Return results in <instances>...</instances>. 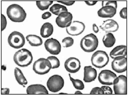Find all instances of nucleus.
<instances>
[{
  "label": "nucleus",
  "instance_id": "f257e3e1",
  "mask_svg": "<svg viewBox=\"0 0 128 95\" xmlns=\"http://www.w3.org/2000/svg\"><path fill=\"white\" fill-rule=\"evenodd\" d=\"M7 15L10 20L17 23L23 22L27 15L23 8L16 4H12L7 8Z\"/></svg>",
  "mask_w": 128,
  "mask_h": 95
},
{
  "label": "nucleus",
  "instance_id": "f03ea898",
  "mask_svg": "<svg viewBox=\"0 0 128 95\" xmlns=\"http://www.w3.org/2000/svg\"><path fill=\"white\" fill-rule=\"evenodd\" d=\"M13 59L17 66L24 68L31 64L33 60V56L29 50L23 48L14 54Z\"/></svg>",
  "mask_w": 128,
  "mask_h": 95
},
{
  "label": "nucleus",
  "instance_id": "7ed1b4c3",
  "mask_svg": "<svg viewBox=\"0 0 128 95\" xmlns=\"http://www.w3.org/2000/svg\"><path fill=\"white\" fill-rule=\"evenodd\" d=\"M98 45V37L93 33L85 36L80 41V46L86 52H92L95 51Z\"/></svg>",
  "mask_w": 128,
  "mask_h": 95
},
{
  "label": "nucleus",
  "instance_id": "20e7f679",
  "mask_svg": "<svg viewBox=\"0 0 128 95\" xmlns=\"http://www.w3.org/2000/svg\"><path fill=\"white\" fill-rule=\"evenodd\" d=\"M110 59L107 53L102 50H98L92 55L91 61L95 67L102 69L106 67L109 62Z\"/></svg>",
  "mask_w": 128,
  "mask_h": 95
},
{
  "label": "nucleus",
  "instance_id": "39448f33",
  "mask_svg": "<svg viewBox=\"0 0 128 95\" xmlns=\"http://www.w3.org/2000/svg\"><path fill=\"white\" fill-rule=\"evenodd\" d=\"M52 69V65L50 61L44 58H40L36 61L33 66L34 72L40 75H44L48 74Z\"/></svg>",
  "mask_w": 128,
  "mask_h": 95
},
{
  "label": "nucleus",
  "instance_id": "423d86ee",
  "mask_svg": "<svg viewBox=\"0 0 128 95\" xmlns=\"http://www.w3.org/2000/svg\"><path fill=\"white\" fill-rule=\"evenodd\" d=\"M46 85L48 88L51 92H58L64 87V80L60 76L54 75L48 79Z\"/></svg>",
  "mask_w": 128,
  "mask_h": 95
},
{
  "label": "nucleus",
  "instance_id": "0eeeda50",
  "mask_svg": "<svg viewBox=\"0 0 128 95\" xmlns=\"http://www.w3.org/2000/svg\"><path fill=\"white\" fill-rule=\"evenodd\" d=\"M114 90L116 95L127 94V78L124 75L119 76L114 81Z\"/></svg>",
  "mask_w": 128,
  "mask_h": 95
},
{
  "label": "nucleus",
  "instance_id": "6e6552de",
  "mask_svg": "<svg viewBox=\"0 0 128 95\" xmlns=\"http://www.w3.org/2000/svg\"><path fill=\"white\" fill-rule=\"evenodd\" d=\"M8 42L11 47L16 49L22 47L25 43L23 35L18 31L12 32L8 37Z\"/></svg>",
  "mask_w": 128,
  "mask_h": 95
},
{
  "label": "nucleus",
  "instance_id": "1a4fd4ad",
  "mask_svg": "<svg viewBox=\"0 0 128 95\" xmlns=\"http://www.w3.org/2000/svg\"><path fill=\"white\" fill-rule=\"evenodd\" d=\"M126 57L124 56L116 57L112 62V69L118 73H122L126 71Z\"/></svg>",
  "mask_w": 128,
  "mask_h": 95
},
{
  "label": "nucleus",
  "instance_id": "9d476101",
  "mask_svg": "<svg viewBox=\"0 0 128 95\" xmlns=\"http://www.w3.org/2000/svg\"><path fill=\"white\" fill-rule=\"evenodd\" d=\"M117 77L116 74L110 70H103L99 74L98 81L100 83L104 85H113L114 80Z\"/></svg>",
  "mask_w": 128,
  "mask_h": 95
},
{
  "label": "nucleus",
  "instance_id": "9b49d317",
  "mask_svg": "<svg viewBox=\"0 0 128 95\" xmlns=\"http://www.w3.org/2000/svg\"><path fill=\"white\" fill-rule=\"evenodd\" d=\"M72 19L73 15L70 12H64L58 15L56 19V22L60 28H67L72 23Z\"/></svg>",
  "mask_w": 128,
  "mask_h": 95
},
{
  "label": "nucleus",
  "instance_id": "f8f14e48",
  "mask_svg": "<svg viewBox=\"0 0 128 95\" xmlns=\"http://www.w3.org/2000/svg\"><path fill=\"white\" fill-rule=\"evenodd\" d=\"M85 29V24L80 21H74L66 28L67 33L71 36H78L82 34Z\"/></svg>",
  "mask_w": 128,
  "mask_h": 95
},
{
  "label": "nucleus",
  "instance_id": "ddd939ff",
  "mask_svg": "<svg viewBox=\"0 0 128 95\" xmlns=\"http://www.w3.org/2000/svg\"><path fill=\"white\" fill-rule=\"evenodd\" d=\"M46 50L52 55H58L61 51V45L59 41L54 38L47 39L44 42Z\"/></svg>",
  "mask_w": 128,
  "mask_h": 95
},
{
  "label": "nucleus",
  "instance_id": "4468645a",
  "mask_svg": "<svg viewBox=\"0 0 128 95\" xmlns=\"http://www.w3.org/2000/svg\"><path fill=\"white\" fill-rule=\"evenodd\" d=\"M64 66L67 72L74 74L78 72L80 70L81 63L78 58L70 57L66 60Z\"/></svg>",
  "mask_w": 128,
  "mask_h": 95
},
{
  "label": "nucleus",
  "instance_id": "2eb2a0df",
  "mask_svg": "<svg viewBox=\"0 0 128 95\" xmlns=\"http://www.w3.org/2000/svg\"><path fill=\"white\" fill-rule=\"evenodd\" d=\"M28 95H48V92L46 88L40 84L31 85L26 90Z\"/></svg>",
  "mask_w": 128,
  "mask_h": 95
},
{
  "label": "nucleus",
  "instance_id": "dca6fc26",
  "mask_svg": "<svg viewBox=\"0 0 128 95\" xmlns=\"http://www.w3.org/2000/svg\"><path fill=\"white\" fill-rule=\"evenodd\" d=\"M100 28L106 33H111L117 31L119 26L118 23L114 20L108 19L104 21L102 24L100 26Z\"/></svg>",
  "mask_w": 128,
  "mask_h": 95
},
{
  "label": "nucleus",
  "instance_id": "f3484780",
  "mask_svg": "<svg viewBox=\"0 0 128 95\" xmlns=\"http://www.w3.org/2000/svg\"><path fill=\"white\" fill-rule=\"evenodd\" d=\"M83 80L85 83H91L97 77V71L91 66H86L84 68Z\"/></svg>",
  "mask_w": 128,
  "mask_h": 95
},
{
  "label": "nucleus",
  "instance_id": "a211bd4d",
  "mask_svg": "<svg viewBox=\"0 0 128 95\" xmlns=\"http://www.w3.org/2000/svg\"><path fill=\"white\" fill-rule=\"evenodd\" d=\"M116 13V9L110 6L102 7L98 12V16L102 18H112L114 17Z\"/></svg>",
  "mask_w": 128,
  "mask_h": 95
},
{
  "label": "nucleus",
  "instance_id": "6ab92c4d",
  "mask_svg": "<svg viewBox=\"0 0 128 95\" xmlns=\"http://www.w3.org/2000/svg\"><path fill=\"white\" fill-rule=\"evenodd\" d=\"M126 46L122 45L114 47L110 52V55L112 58L114 59L118 56H125L126 55Z\"/></svg>",
  "mask_w": 128,
  "mask_h": 95
},
{
  "label": "nucleus",
  "instance_id": "aec40b11",
  "mask_svg": "<svg viewBox=\"0 0 128 95\" xmlns=\"http://www.w3.org/2000/svg\"><path fill=\"white\" fill-rule=\"evenodd\" d=\"M54 32L52 25L49 23H44L40 28V35L43 38H48L51 36Z\"/></svg>",
  "mask_w": 128,
  "mask_h": 95
},
{
  "label": "nucleus",
  "instance_id": "412c9836",
  "mask_svg": "<svg viewBox=\"0 0 128 95\" xmlns=\"http://www.w3.org/2000/svg\"><path fill=\"white\" fill-rule=\"evenodd\" d=\"M26 38L28 41L29 44L32 46H40L42 45L43 43L42 39L36 35H28L26 36Z\"/></svg>",
  "mask_w": 128,
  "mask_h": 95
},
{
  "label": "nucleus",
  "instance_id": "4be33fe9",
  "mask_svg": "<svg viewBox=\"0 0 128 95\" xmlns=\"http://www.w3.org/2000/svg\"><path fill=\"white\" fill-rule=\"evenodd\" d=\"M102 42L106 47L110 48L114 45L116 40L113 34L112 33H108L104 36Z\"/></svg>",
  "mask_w": 128,
  "mask_h": 95
},
{
  "label": "nucleus",
  "instance_id": "5701e85b",
  "mask_svg": "<svg viewBox=\"0 0 128 95\" xmlns=\"http://www.w3.org/2000/svg\"><path fill=\"white\" fill-rule=\"evenodd\" d=\"M14 75L16 80L19 84L22 86L26 85L27 84V81L20 69L16 68L14 70Z\"/></svg>",
  "mask_w": 128,
  "mask_h": 95
},
{
  "label": "nucleus",
  "instance_id": "b1692460",
  "mask_svg": "<svg viewBox=\"0 0 128 95\" xmlns=\"http://www.w3.org/2000/svg\"><path fill=\"white\" fill-rule=\"evenodd\" d=\"M50 11L53 14L58 16L62 12H68V9L65 6L60 5L59 4H56L53 5L50 8Z\"/></svg>",
  "mask_w": 128,
  "mask_h": 95
},
{
  "label": "nucleus",
  "instance_id": "393cba45",
  "mask_svg": "<svg viewBox=\"0 0 128 95\" xmlns=\"http://www.w3.org/2000/svg\"><path fill=\"white\" fill-rule=\"evenodd\" d=\"M52 3H53L52 1H37L36 2V4L38 8L42 11H44L48 9L49 7Z\"/></svg>",
  "mask_w": 128,
  "mask_h": 95
},
{
  "label": "nucleus",
  "instance_id": "a878e982",
  "mask_svg": "<svg viewBox=\"0 0 128 95\" xmlns=\"http://www.w3.org/2000/svg\"><path fill=\"white\" fill-rule=\"evenodd\" d=\"M71 81L72 82L74 88L77 90H82L84 89V85L83 83L80 80L74 79L71 76L70 74H69Z\"/></svg>",
  "mask_w": 128,
  "mask_h": 95
},
{
  "label": "nucleus",
  "instance_id": "bb28decb",
  "mask_svg": "<svg viewBox=\"0 0 128 95\" xmlns=\"http://www.w3.org/2000/svg\"><path fill=\"white\" fill-rule=\"evenodd\" d=\"M47 59L50 61V64L52 65V69H54L58 68L60 66V62L58 59L54 56H49L47 58Z\"/></svg>",
  "mask_w": 128,
  "mask_h": 95
},
{
  "label": "nucleus",
  "instance_id": "cd10ccee",
  "mask_svg": "<svg viewBox=\"0 0 128 95\" xmlns=\"http://www.w3.org/2000/svg\"><path fill=\"white\" fill-rule=\"evenodd\" d=\"M62 44L64 47L68 48L72 46L74 44V39L70 37L64 38L62 40Z\"/></svg>",
  "mask_w": 128,
  "mask_h": 95
},
{
  "label": "nucleus",
  "instance_id": "c85d7f7f",
  "mask_svg": "<svg viewBox=\"0 0 128 95\" xmlns=\"http://www.w3.org/2000/svg\"><path fill=\"white\" fill-rule=\"evenodd\" d=\"M90 95H104L103 90L101 88L95 87L92 89L90 93Z\"/></svg>",
  "mask_w": 128,
  "mask_h": 95
},
{
  "label": "nucleus",
  "instance_id": "c756f323",
  "mask_svg": "<svg viewBox=\"0 0 128 95\" xmlns=\"http://www.w3.org/2000/svg\"><path fill=\"white\" fill-rule=\"evenodd\" d=\"M110 6L116 9L118 5H117V2L116 1H102V6Z\"/></svg>",
  "mask_w": 128,
  "mask_h": 95
},
{
  "label": "nucleus",
  "instance_id": "7c9ffc66",
  "mask_svg": "<svg viewBox=\"0 0 128 95\" xmlns=\"http://www.w3.org/2000/svg\"><path fill=\"white\" fill-rule=\"evenodd\" d=\"M101 88L103 90L104 95H112V90L111 89V88H110L108 86H102L101 87Z\"/></svg>",
  "mask_w": 128,
  "mask_h": 95
},
{
  "label": "nucleus",
  "instance_id": "2f4dec72",
  "mask_svg": "<svg viewBox=\"0 0 128 95\" xmlns=\"http://www.w3.org/2000/svg\"><path fill=\"white\" fill-rule=\"evenodd\" d=\"M120 15L122 19H126L127 18V8L126 7L123 8L120 12Z\"/></svg>",
  "mask_w": 128,
  "mask_h": 95
},
{
  "label": "nucleus",
  "instance_id": "473e14b6",
  "mask_svg": "<svg viewBox=\"0 0 128 95\" xmlns=\"http://www.w3.org/2000/svg\"><path fill=\"white\" fill-rule=\"evenodd\" d=\"M2 31H3L6 27L7 26V20L5 16L2 14Z\"/></svg>",
  "mask_w": 128,
  "mask_h": 95
},
{
  "label": "nucleus",
  "instance_id": "72a5a7b5",
  "mask_svg": "<svg viewBox=\"0 0 128 95\" xmlns=\"http://www.w3.org/2000/svg\"><path fill=\"white\" fill-rule=\"evenodd\" d=\"M57 2L60 3H62L64 5H67V6L73 5L75 2V1H58Z\"/></svg>",
  "mask_w": 128,
  "mask_h": 95
},
{
  "label": "nucleus",
  "instance_id": "f704fd0d",
  "mask_svg": "<svg viewBox=\"0 0 128 95\" xmlns=\"http://www.w3.org/2000/svg\"><path fill=\"white\" fill-rule=\"evenodd\" d=\"M51 16H52V14L50 12H46V13H44L42 15V19L46 20V19H47L49 18Z\"/></svg>",
  "mask_w": 128,
  "mask_h": 95
},
{
  "label": "nucleus",
  "instance_id": "c9c22d12",
  "mask_svg": "<svg viewBox=\"0 0 128 95\" xmlns=\"http://www.w3.org/2000/svg\"><path fill=\"white\" fill-rule=\"evenodd\" d=\"M85 3L88 6H93L98 3L97 1H85Z\"/></svg>",
  "mask_w": 128,
  "mask_h": 95
},
{
  "label": "nucleus",
  "instance_id": "e433bc0d",
  "mask_svg": "<svg viewBox=\"0 0 128 95\" xmlns=\"http://www.w3.org/2000/svg\"><path fill=\"white\" fill-rule=\"evenodd\" d=\"M10 90L8 88H2V94L3 95H8L9 94Z\"/></svg>",
  "mask_w": 128,
  "mask_h": 95
},
{
  "label": "nucleus",
  "instance_id": "4c0bfd02",
  "mask_svg": "<svg viewBox=\"0 0 128 95\" xmlns=\"http://www.w3.org/2000/svg\"><path fill=\"white\" fill-rule=\"evenodd\" d=\"M92 29H93V31L96 33H98L99 32V29H98V27L97 26V25H96L95 24H93Z\"/></svg>",
  "mask_w": 128,
  "mask_h": 95
},
{
  "label": "nucleus",
  "instance_id": "58836bf2",
  "mask_svg": "<svg viewBox=\"0 0 128 95\" xmlns=\"http://www.w3.org/2000/svg\"><path fill=\"white\" fill-rule=\"evenodd\" d=\"M75 95H82V93L80 91H76L75 93Z\"/></svg>",
  "mask_w": 128,
  "mask_h": 95
},
{
  "label": "nucleus",
  "instance_id": "ea45409f",
  "mask_svg": "<svg viewBox=\"0 0 128 95\" xmlns=\"http://www.w3.org/2000/svg\"><path fill=\"white\" fill-rule=\"evenodd\" d=\"M59 94L60 95H67V94H66V93H60Z\"/></svg>",
  "mask_w": 128,
  "mask_h": 95
}]
</instances>
